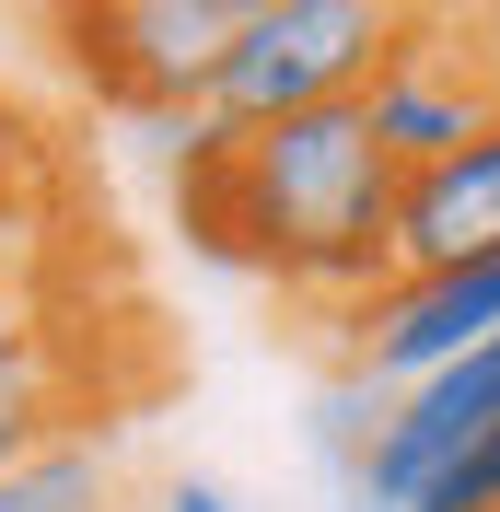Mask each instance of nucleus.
Returning <instances> with one entry per match:
<instances>
[{"mask_svg":"<svg viewBox=\"0 0 500 512\" xmlns=\"http://www.w3.org/2000/svg\"><path fill=\"white\" fill-rule=\"evenodd\" d=\"M35 128L24 117H0V256H35Z\"/></svg>","mask_w":500,"mask_h":512,"instance_id":"9d476101","label":"nucleus"},{"mask_svg":"<svg viewBox=\"0 0 500 512\" xmlns=\"http://www.w3.org/2000/svg\"><path fill=\"white\" fill-rule=\"evenodd\" d=\"M198 12H210V24L233 35V24H256V12H280V0H198Z\"/></svg>","mask_w":500,"mask_h":512,"instance_id":"4468645a","label":"nucleus"},{"mask_svg":"<svg viewBox=\"0 0 500 512\" xmlns=\"http://www.w3.org/2000/svg\"><path fill=\"white\" fill-rule=\"evenodd\" d=\"M407 512H500V419H489V431H477V443L454 454V466H442Z\"/></svg>","mask_w":500,"mask_h":512,"instance_id":"1a4fd4ad","label":"nucleus"},{"mask_svg":"<svg viewBox=\"0 0 500 512\" xmlns=\"http://www.w3.org/2000/svg\"><path fill=\"white\" fill-rule=\"evenodd\" d=\"M500 338V256L489 268H396V280H373L349 315H326V350H338L349 384H373V396H396V384L442 373V361H466Z\"/></svg>","mask_w":500,"mask_h":512,"instance_id":"20e7f679","label":"nucleus"},{"mask_svg":"<svg viewBox=\"0 0 500 512\" xmlns=\"http://www.w3.org/2000/svg\"><path fill=\"white\" fill-rule=\"evenodd\" d=\"M0 512H140L128 419H82L59 443H35L24 466H0Z\"/></svg>","mask_w":500,"mask_h":512,"instance_id":"0eeeda50","label":"nucleus"},{"mask_svg":"<svg viewBox=\"0 0 500 512\" xmlns=\"http://www.w3.org/2000/svg\"><path fill=\"white\" fill-rule=\"evenodd\" d=\"M233 198H245V280H268L291 315L326 326L384 280L396 152L373 140L361 94L268 117V128H233Z\"/></svg>","mask_w":500,"mask_h":512,"instance_id":"f257e3e1","label":"nucleus"},{"mask_svg":"<svg viewBox=\"0 0 500 512\" xmlns=\"http://www.w3.org/2000/svg\"><path fill=\"white\" fill-rule=\"evenodd\" d=\"M59 70L105 117L152 128V117H198L210 105V70H221V24L198 0H82L59 35Z\"/></svg>","mask_w":500,"mask_h":512,"instance_id":"7ed1b4c3","label":"nucleus"},{"mask_svg":"<svg viewBox=\"0 0 500 512\" xmlns=\"http://www.w3.org/2000/svg\"><path fill=\"white\" fill-rule=\"evenodd\" d=\"M47 326H59V303H47V280H35V256H0V361H24Z\"/></svg>","mask_w":500,"mask_h":512,"instance_id":"9b49d317","label":"nucleus"},{"mask_svg":"<svg viewBox=\"0 0 500 512\" xmlns=\"http://www.w3.org/2000/svg\"><path fill=\"white\" fill-rule=\"evenodd\" d=\"M396 24H407V0H280V12L221 35L210 117L268 128V117H303V105H349L373 82V59L396 47Z\"/></svg>","mask_w":500,"mask_h":512,"instance_id":"f03ea898","label":"nucleus"},{"mask_svg":"<svg viewBox=\"0 0 500 512\" xmlns=\"http://www.w3.org/2000/svg\"><path fill=\"white\" fill-rule=\"evenodd\" d=\"M361 117H373V140L396 152V175L431 163V152H454L466 128L500 117V47H477L466 24H442L431 0H407L396 47H384L373 82H361Z\"/></svg>","mask_w":500,"mask_h":512,"instance_id":"39448f33","label":"nucleus"},{"mask_svg":"<svg viewBox=\"0 0 500 512\" xmlns=\"http://www.w3.org/2000/svg\"><path fill=\"white\" fill-rule=\"evenodd\" d=\"M82 419H105V396H82V338L70 326H47L24 361H0V466H24L35 443H59Z\"/></svg>","mask_w":500,"mask_h":512,"instance_id":"6e6552de","label":"nucleus"},{"mask_svg":"<svg viewBox=\"0 0 500 512\" xmlns=\"http://www.w3.org/2000/svg\"><path fill=\"white\" fill-rule=\"evenodd\" d=\"M489 256H500V117L396 175L384 280H396V268H489Z\"/></svg>","mask_w":500,"mask_h":512,"instance_id":"423d86ee","label":"nucleus"},{"mask_svg":"<svg viewBox=\"0 0 500 512\" xmlns=\"http://www.w3.org/2000/svg\"><path fill=\"white\" fill-rule=\"evenodd\" d=\"M140 512H245L221 478H198V466H175V478H140Z\"/></svg>","mask_w":500,"mask_h":512,"instance_id":"f8f14e48","label":"nucleus"},{"mask_svg":"<svg viewBox=\"0 0 500 512\" xmlns=\"http://www.w3.org/2000/svg\"><path fill=\"white\" fill-rule=\"evenodd\" d=\"M0 12H12V24H24V35H35V47H47V35H59V24H70V12H82V0H0Z\"/></svg>","mask_w":500,"mask_h":512,"instance_id":"ddd939ff","label":"nucleus"}]
</instances>
